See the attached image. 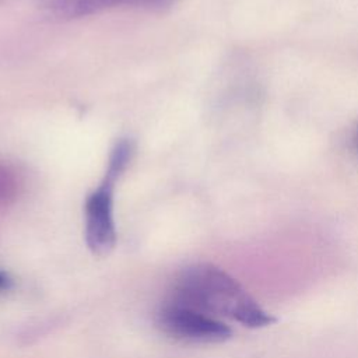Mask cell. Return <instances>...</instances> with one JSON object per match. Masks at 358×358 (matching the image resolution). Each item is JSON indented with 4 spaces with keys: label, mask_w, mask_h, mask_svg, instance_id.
I'll list each match as a JSON object with an SVG mask.
<instances>
[{
    "label": "cell",
    "mask_w": 358,
    "mask_h": 358,
    "mask_svg": "<svg viewBox=\"0 0 358 358\" xmlns=\"http://www.w3.org/2000/svg\"><path fill=\"white\" fill-rule=\"evenodd\" d=\"M173 1L175 0H41V7L50 17L70 20L87 17L120 6L161 8L172 4Z\"/></svg>",
    "instance_id": "obj_4"
},
{
    "label": "cell",
    "mask_w": 358,
    "mask_h": 358,
    "mask_svg": "<svg viewBox=\"0 0 358 358\" xmlns=\"http://www.w3.org/2000/svg\"><path fill=\"white\" fill-rule=\"evenodd\" d=\"M133 155V144L119 141L109 157L108 169L101 185L85 203V241L94 255H108L116 243L113 221V187Z\"/></svg>",
    "instance_id": "obj_2"
},
{
    "label": "cell",
    "mask_w": 358,
    "mask_h": 358,
    "mask_svg": "<svg viewBox=\"0 0 358 358\" xmlns=\"http://www.w3.org/2000/svg\"><path fill=\"white\" fill-rule=\"evenodd\" d=\"M11 278L4 271H0V291H7L8 288H11Z\"/></svg>",
    "instance_id": "obj_6"
},
{
    "label": "cell",
    "mask_w": 358,
    "mask_h": 358,
    "mask_svg": "<svg viewBox=\"0 0 358 358\" xmlns=\"http://www.w3.org/2000/svg\"><path fill=\"white\" fill-rule=\"evenodd\" d=\"M169 299L214 317H228L253 329L273 322V317L234 277L208 263L183 268L173 280Z\"/></svg>",
    "instance_id": "obj_1"
},
{
    "label": "cell",
    "mask_w": 358,
    "mask_h": 358,
    "mask_svg": "<svg viewBox=\"0 0 358 358\" xmlns=\"http://www.w3.org/2000/svg\"><path fill=\"white\" fill-rule=\"evenodd\" d=\"M155 323L164 334L185 343H221L232 334L221 319L171 299L157 310Z\"/></svg>",
    "instance_id": "obj_3"
},
{
    "label": "cell",
    "mask_w": 358,
    "mask_h": 358,
    "mask_svg": "<svg viewBox=\"0 0 358 358\" xmlns=\"http://www.w3.org/2000/svg\"><path fill=\"white\" fill-rule=\"evenodd\" d=\"M21 189L18 172L4 161H0V204L11 203Z\"/></svg>",
    "instance_id": "obj_5"
}]
</instances>
